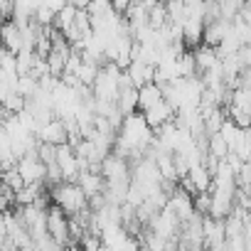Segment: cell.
Returning <instances> with one entry per match:
<instances>
[{"label":"cell","instance_id":"6da1fadb","mask_svg":"<svg viewBox=\"0 0 251 251\" xmlns=\"http://www.w3.org/2000/svg\"><path fill=\"white\" fill-rule=\"evenodd\" d=\"M153 138L155 133L143 118V113H128L123 116V123L116 133V153L126 160H138L146 155Z\"/></svg>","mask_w":251,"mask_h":251},{"label":"cell","instance_id":"7a4b0ae2","mask_svg":"<svg viewBox=\"0 0 251 251\" xmlns=\"http://www.w3.org/2000/svg\"><path fill=\"white\" fill-rule=\"evenodd\" d=\"M50 200L54 204H59L69 217L81 212L84 207H89V197L86 192L81 190L79 182H69V180H62L57 185H50Z\"/></svg>","mask_w":251,"mask_h":251},{"label":"cell","instance_id":"3957f363","mask_svg":"<svg viewBox=\"0 0 251 251\" xmlns=\"http://www.w3.org/2000/svg\"><path fill=\"white\" fill-rule=\"evenodd\" d=\"M121 67L116 62H106L99 67V74L91 84V94L94 99H103V101H116L118 99V81H121Z\"/></svg>","mask_w":251,"mask_h":251},{"label":"cell","instance_id":"277c9868","mask_svg":"<svg viewBox=\"0 0 251 251\" xmlns=\"http://www.w3.org/2000/svg\"><path fill=\"white\" fill-rule=\"evenodd\" d=\"M47 231L59 246L69 244V214L59 204L47 207Z\"/></svg>","mask_w":251,"mask_h":251},{"label":"cell","instance_id":"5b68a950","mask_svg":"<svg viewBox=\"0 0 251 251\" xmlns=\"http://www.w3.org/2000/svg\"><path fill=\"white\" fill-rule=\"evenodd\" d=\"M180 222H187L197 209H195V195L185 187H175L170 195H168V204H165Z\"/></svg>","mask_w":251,"mask_h":251},{"label":"cell","instance_id":"8992f818","mask_svg":"<svg viewBox=\"0 0 251 251\" xmlns=\"http://www.w3.org/2000/svg\"><path fill=\"white\" fill-rule=\"evenodd\" d=\"M180 185H182L185 190H190L192 195H195V192H204V190L212 187V170H209L204 163H197V165H192V168L187 170L185 177H180Z\"/></svg>","mask_w":251,"mask_h":251},{"label":"cell","instance_id":"52a82bcc","mask_svg":"<svg viewBox=\"0 0 251 251\" xmlns=\"http://www.w3.org/2000/svg\"><path fill=\"white\" fill-rule=\"evenodd\" d=\"M15 165H18L20 175L25 177V182H45V177H47V165L40 160L37 151H35V153H27V155H23V158H18Z\"/></svg>","mask_w":251,"mask_h":251},{"label":"cell","instance_id":"ba28073f","mask_svg":"<svg viewBox=\"0 0 251 251\" xmlns=\"http://www.w3.org/2000/svg\"><path fill=\"white\" fill-rule=\"evenodd\" d=\"M67 138H69V133H67V126H64V121H62L59 116L50 118L47 123H42L40 128H37V141H42V143H50V146H62V143H67Z\"/></svg>","mask_w":251,"mask_h":251},{"label":"cell","instance_id":"9c48e42d","mask_svg":"<svg viewBox=\"0 0 251 251\" xmlns=\"http://www.w3.org/2000/svg\"><path fill=\"white\" fill-rule=\"evenodd\" d=\"M143 118L148 121V126L153 131H158L163 123H168V121H173L175 118V108L170 106V101L163 96L158 103H153V106H148L146 111H143Z\"/></svg>","mask_w":251,"mask_h":251},{"label":"cell","instance_id":"30bf717a","mask_svg":"<svg viewBox=\"0 0 251 251\" xmlns=\"http://www.w3.org/2000/svg\"><path fill=\"white\" fill-rule=\"evenodd\" d=\"M204 246H209V249H226L224 219L204 214Z\"/></svg>","mask_w":251,"mask_h":251},{"label":"cell","instance_id":"8fae6325","mask_svg":"<svg viewBox=\"0 0 251 251\" xmlns=\"http://www.w3.org/2000/svg\"><path fill=\"white\" fill-rule=\"evenodd\" d=\"M126 74L131 76L133 86L138 89V86H143V84L153 81V76H155V67H153V64H148V62H146V59H141V57H133V59L128 62V67H126Z\"/></svg>","mask_w":251,"mask_h":251},{"label":"cell","instance_id":"7c38bea8","mask_svg":"<svg viewBox=\"0 0 251 251\" xmlns=\"http://www.w3.org/2000/svg\"><path fill=\"white\" fill-rule=\"evenodd\" d=\"M0 40H3V47L13 54H18L23 50V27L10 18L8 23H0Z\"/></svg>","mask_w":251,"mask_h":251},{"label":"cell","instance_id":"4fadbf2b","mask_svg":"<svg viewBox=\"0 0 251 251\" xmlns=\"http://www.w3.org/2000/svg\"><path fill=\"white\" fill-rule=\"evenodd\" d=\"M202 37H204V18H197V15H187L185 23H182V40H185V47H200L202 45Z\"/></svg>","mask_w":251,"mask_h":251},{"label":"cell","instance_id":"5bb4252c","mask_svg":"<svg viewBox=\"0 0 251 251\" xmlns=\"http://www.w3.org/2000/svg\"><path fill=\"white\" fill-rule=\"evenodd\" d=\"M76 182L81 185V190L86 192V197L101 195V192H103V187H106V177L101 175V170H91V168L81 170V173H79V177H76Z\"/></svg>","mask_w":251,"mask_h":251},{"label":"cell","instance_id":"9a60e30c","mask_svg":"<svg viewBox=\"0 0 251 251\" xmlns=\"http://www.w3.org/2000/svg\"><path fill=\"white\" fill-rule=\"evenodd\" d=\"M231 23H234V20H224V18H217V20L204 23V37H202V42H204V45L217 47V45L224 40V35L229 32Z\"/></svg>","mask_w":251,"mask_h":251},{"label":"cell","instance_id":"2e32d148","mask_svg":"<svg viewBox=\"0 0 251 251\" xmlns=\"http://www.w3.org/2000/svg\"><path fill=\"white\" fill-rule=\"evenodd\" d=\"M195 62H197V72L202 74V72H207V69H212L214 64H219V54H217V47H212V45H200V47H195Z\"/></svg>","mask_w":251,"mask_h":251},{"label":"cell","instance_id":"e0dca14e","mask_svg":"<svg viewBox=\"0 0 251 251\" xmlns=\"http://www.w3.org/2000/svg\"><path fill=\"white\" fill-rule=\"evenodd\" d=\"M163 99V86L155 81H148L143 86H138V111H146L148 106L158 103Z\"/></svg>","mask_w":251,"mask_h":251},{"label":"cell","instance_id":"ac0fdd59","mask_svg":"<svg viewBox=\"0 0 251 251\" xmlns=\"http://www.w3.org/2000/svg\"><path fill=\"white\" fill-rule=\"evenodd\" d=\"M116 103H118V108H121L123 116L136 113V111H138V89H136V86H121Z\"/></svg>","mask_w":251,"mask_h":251},{"label":"cell","instance_id":"d6986e66","mask_svg":"<svg viewBox=\"0 0 251 251\" xmlns=\"http://www.w3.org/2000/svg\"><path fill=\"white\" fill-rule=\"evenodd\" d=\"M99 67L101 64H96L94 59H81V64H79V69H76V79L81 81V84H86V86H91L94 84V79H96V74H99Z\"/></svg>","mask_w":251,"mask_h":251},{"label":"cell","instance_id":"ffe728a7","mask_svg":"<svg viewBox=\"0 0 251 251\" xmlns=\"http://www.w3.org/2000/svg\"><path fill=\"white\" fill-rule=\"evenodd\" d=\"M76 10H79V8H74V5H69V3H67L62 10H57V15H54V25H57V30H59V32H67V30L74 25Z\"/></svg>","mask_w":251,"mask_h":251},{"label":"cell","instance_id":"44dd1931","mask_svg":"<svg viewBox=\"0 0 251 251\" xmlns=\"http://www.w3.org/2000/svg\"><path fill=\"white\" fill-rule=\"evenodd\" d=\"M175 62H177V74H180V76H195V74H200L192 52H180Z\"/></svg>","mask_w":251,"mask_h":251},{"label":"cell","instance_id":"7402d4cb","mask_svg":"<svg viewBox=\"0 0 251 251\" xmlns=\"http://www.w3.org/2000/svg\"><path fill=\"white\" fill-rule=\"evenodd\" d=\"M207 153L209 155H214V158H226V153H229V146H226V141L222 138V133L217 131V133H212V136H207Z\"/></svg>","mask_w":251,"mask_h":251},{"label":"cell","instance_id":"603a6c76","mask_svg":"<svg viewBox=\"0 0 251 251\" xmlns=\"http://www.w3.org/2000/svg\"><path fill=\"white\" fill-rule=\"evenodd\" d=\"M0 177H3V185H5V190H20L23 185H25V177L20 175V170H18V165H13V168H8V170H3L0 173Z\"/></svg>","mask_w":251,"mask_h":251},{"label":"cell","instance_id":"cb8c5ba5","mask_svg":"<svg viewBox=\"0 0 251 251\" xmlns=\"http://www.w3.org/2000/svg\"><path fill=\"white\" fill-rule=\"evenodd\" d=\"M86 13H89L91 18H103V15H111V13H116V10H113L111 0H89Z\"/></svg>","mask_w":251,"mask_h":251},{"label":"cell","instance_id":"d4e9b609","mask_svg":"<svg viewBox=\"0 0 251 251\" xmlns=\"http://www.w3.org/2000/svg\"><path fill=\"white\" fill-rule=\"evenodd\" d=\"M236 187L239 190H251V160H244L241 168L236 170Z\"/></svg>","mask_w":251,"mask_h":251},{"label":"cell","instance_id":"484cf974","mask_svg":"<svg viewBox=\"0 0 251 251\" xmlns=\"http://www.w3.org/2000/svg\"><path fill=\"white\" fill-rule=\"evenodd\" d=\"M111 3H113V10L123 15V13H126V8L131 5V0H111Z\"/></svg>","mask_w":251,"mask_h":251},{"label":"cell","instance_id":"4316f807","mask_svg":"<svg viewBox=\"0 0 251 251\" xmlns=\"http://www.w3.org/2000/svg\"><path fill=\"white\" fill-rule=\"evenodd\" d=\"M239 18H241L246 25H251V8H249V5H244V8L239 10Z\"/></svg>","mask_w":251,"mask_h":251},{"label":"cell","instance_id":"83f0119b","mask_svg":"<svg viewBox=\"0 0 251 251\" xmlns=\"http://www.w3.org/2000/svg\"><path fill=\"white\" fill-rule=\"evenodd\" d=\"M69 5H74V8H86L89 5V0H67Z\"/></svg>","mask_w":251,"mask_h":251}]
</instances>
